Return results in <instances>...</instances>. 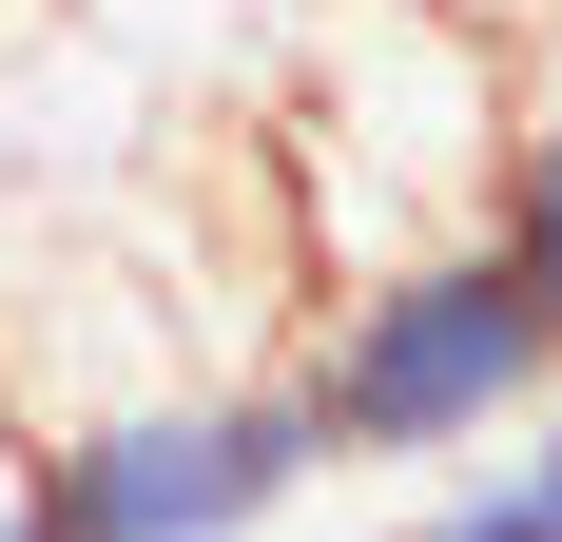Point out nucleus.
<instances>
[{"label": "nucleus", "instance_id": "5", "mask_svg": "<svg viewBox=\"0 0 562 542\" xmlns=\"http://www.w3.org/2000/svg\"><path fill=\"white\" fill-rule=\"evenodd\" d=\"M0 542H58V504H40V465H20V485H0Z\"/></svg>", "mask_w": 562, "mask_h": 542}, {"label": "nucleus", "instance_id": "1", "mask_svg": "<svg viewBox=\"0 0 562 542\" xmlns=\"http://www.w3.org/2000/svg\"><path fill=\"white\" fill-rule=\"evenodd\" d=\"M543 387H562V310L485 252V214L407 233V252H349L330 310H311V349H291L311 445L369 465V485H427V465H465V445H505Z\"/></svg>", "mask_w": 562, "mask_h": 542}, {"label": "nucleus", "instance_id": "3", "mask_svg": "<svg viewBox=\"0 0 562 542\" xmlns=\"http://www.w3.org/2000/svg\"><path fill=\"white\" fill-rule=\"evenodd\" d=\"M485 252L562 310V78H543V98H505V136H485Z\"/></svg>", "mask_w": 562, "mask_h": 542}, {"label": "nucleus", "instance_id": "4", "mask_svg": "<svg viewBox=\"0 0 562 542\" xmlns=\"http://www.w3.org/2000/svg\"><path fill=\"white\" fill-rule=\"evenodd\" d=\"M505 465H524V485H543V523H562V387H543V407H524V427H505Z\"/></svg>", "mask_w": 562, "mask_h": 542}, {"label": "nucleus", "instance_id": "2", "mask_svg": "<svg viewBox=\"0 0 562 542\" xmlns=\"http://www.w3.org/2000/svg\"><path fill=\"white\" fill-rule=\"evenodd\" d=\"M20 465H40L58 542H272L291 504L330 485L291 369H156V387H98V407L20 427Z\"/></svg>", "mask_w": 562, "mask_h": 542}]
</instances>
